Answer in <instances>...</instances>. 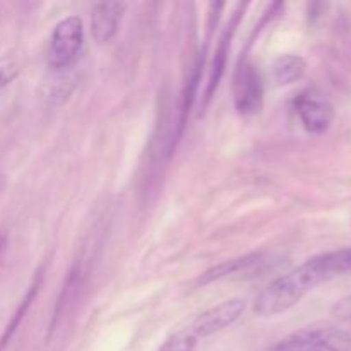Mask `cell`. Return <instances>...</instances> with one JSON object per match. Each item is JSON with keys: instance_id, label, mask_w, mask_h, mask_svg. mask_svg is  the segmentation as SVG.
I'll return each mask as SVG.
<instances>
[{"instance_id": "1", "label": "cell", "mask_w": 351, "mask_h": 351, "mask_svg": "<svg viewBox=\"0 0 351 351\" xmlns=\"http://www.w3.org/2000/svg\"><path fill=\"white\" fill-rule=\"evenodd\" d=\"M350 273L351 247L312 257L291 273L274 280L257 297L254 312L261 317H273L281 312L290 311L319 285Z\"/></svg>"}, {"instance_id": "2", "label": "cell", "mask_w": 351, "mask_h": 351, "mask_svg": "<svg viewBox=\"0 0 351 351\" xmlns=\"http://www.w3.org/2000/svg\"><path fill=\"white\" fill-rule=\"evenodd\" d=\"M84 45V27L77 16L62 19L55 26L48 48V65L51 71H67L77 62Z\"/></svg>"}, {"instance_id": "3", "label": "cell", "mask_w": 351, "mask_h": 351, "mask_svg": "<svg viewBox=\"0 0 351 351\" xmlns=\"http://www.w3.org/2000/svg\"><path fill=\"white\" fill-rule=\"evenodd\" d=\"M235 108L242 115H256L261 112L264 101V82L259 71L252 64L245 62L240 65L233 82Z\"/></svg>"}, {"instance_id": "4", "label": "cell", "mask_w": 351, "mask_h": 351, "mask_svg": "<svg viewBox=\"0 0 351 351\" xmlns=\"http://www.w3.org/2000/svg\"><path fill=\"white\" fill-rule=\"evenodd\" d=\"M245 307V298H230V300L223 302V304L208 308L201 315H197L194 324L191 326L192 335L195 338H208V336L223 331L228 326H232L233 322L239 321Z\"/></svg>"}, {"instance_id": "5", "label": "cell", "mask_w": 351, "mask_h": 351, "mask_svg": "<svg viewBox=\"0 0 351 351\" xmlns=\"http://www.w3.org/2000/svg\"><path fill=\"white\" fill-rule=\"evenodd\" d=\"M295 110L302 120V125L311 134H324L331 127L332 106L328 99L315 91H305L295 99Z\"/></svg>"}, {"instance_id": "6", "label": "cell", "mask_w": 351, "mask_h": 351, "mask_svg": "<svg viewBox=\"0 0 351 351\" xmlns=\"http://www.w3.org/2000/svg\"><path fill=\"white\" fill-rule=\"evenodd\" d=\"M266 264L263 254H249V256L237 257V259L226 261V263L218 264L206 271L197 280V285H208L213 281L228 280V278H252L256 273H261V269Z\"/></svg>"}, {"instance_id": "7", "label": "cell", "mask_w": 351, "mask_h": 351, "mask_svg": "<svg viewBox=\"0 0 351 351\" xmlns=\"http://www.w3.org/2000/svg\"><path fill=\"white\" fill-rule=\"evenodd\" d=\"M125 12V3L122 2H99L93 9L91 33L98 43H106L117 34Z\"/></svg>"}, {"instance_id": "8", "label": "cell", "mask_w": 351, "mask_h": 351, "mask_svg": "<svg viewBox=\"0 0 351 351\" xmlns=\"http://www.w3.org/2000/svg\"><path fill=\"white\" fill-rule=\"evenodd\" d=\"M329 338V329H304L278 343L273 351H339Z\"/></svg>"}, {"instance_id": "9", "label": "cell", "mask_w": 351, "mask_h": 351, "mask_svg": "<svg viewBox=\"0 0 351 351\" xmlns=\"http://www.w3.org/2000/svg\"><path fill=\"white\" fill-rule=\"evenodd\" d=\"M239 17L240 14L237 12V16L233 17L232 23H228L225 33H223L221 38H219V45L215 51V57H213L211 69H209L208 84H206V91H204V106L211 101L213 95H215L219 82H221L223 74H225L226 62H228V53H230V40H232V34L233 31H235L237 23H239Z\"/></svg>"}, {"instance_id": "10", "label": "cell", "mask_w": 351, "mask_h": 351, "mask_svg": "<svg viewBox=\"0 0 351 351\" xmlns=\"http://www.w3.org/2000/svg\"><path fill=\"white\" fill-rule=\"evenodd\" d=\"M307 64L300 55H281L271 64V79L276 86H288L304 77Z\"/></svg>"}, {"instance_id": "11", "label": "cell", "mask_w": 351, "mask_h": 351, "mask_svg": "<svg viewBox=\"0 0 351 351\" xmlns=\"http://www.w3.org/2000/svg\"><path fill=\"white\" fill-rule=\"evenodd\" d=\"M71 69L67 71H53L51 81L45 82L43 86V99L48 105H62L74 89V77L69 74Z\"/></svg>"}, {"instance_id": "12", "label": "cell", "mask_w": 351, "mask_h": 351, "mask_svg": "<svg viewBox=\"0 0 351 351\" xmlns=\"http://www.w3.org/2000/svg\"><path fill=\"white\" fill-rule=\"evenodd\" d=\"M40 283H41V276L36 278V280H34V283L31 285L29 291H27L26 297H24L23 304L19 305V308H17L16 314H14L12 321L9 322V326H7V329H5V331H3L2 338H0V350H2L3 346L7 345V341H9V339L12 338V335H14V332H16V329L19 328L21 321H23V319H24V315H26L27 308L31 307V304H33V300H34V297H36L38 290H40Z\"/></svg>"}, {"instance_id": "13", "label": "cell", "mask_w": 351, "mask_h": 351, "mask_svg": "<svg viewBox=\"0 0 351 351\" xmlns=\"http://www.w3.org/2000/svg\"><path fill=\"white\" fill-rule=\"evenodd\" d=\"M195 345H197V338L192 335L191 329H185V331L170 336L163 343L160 351H194Z\"/></svg>"}, {"instance_id": "14", "label": "cell", "mask_w": 351, "mask_h": 351, "mask_svg": "<svg viewBox=\"0 0 351 351\" xmlns=\"http://www.w3.org/2000/svg\"><path fill=\"white\" fill-rule=\"evenodd\" d=\"M17 75H19L17 65L10 58H2L0 60V89L7 88Z\"/></svg>"}, {"instance_id": "15", "label": "cell", "mask_w": 351, "mask_h": 351, "mask_svg": "<svg viewBox=\"0 0 351 351\" xmlns=\"http://www.w3.org/2000/svg\"><path fill=\"white\" fill-rule=\"evenodd\" d=\"M331 312L336 319H339V321L343 322H350L351 324V295L336 302V304L332 305Z\"/></svg>"}, {"instance_id": "16", "label": "cell", "mask_w": 351, "mask_h": 351, "mask_svg": "<svg viewBox=\"0 0 351 351\" xmlns=\"http://www.w3.org/2000/svg\"><path fill=\"white\" fill-rule=\"evenodd\" d=\"M331 336H338V338L346 339V341L351 343V326H348V328L345 329H332Z\"/></svg>"}]
</instances>
